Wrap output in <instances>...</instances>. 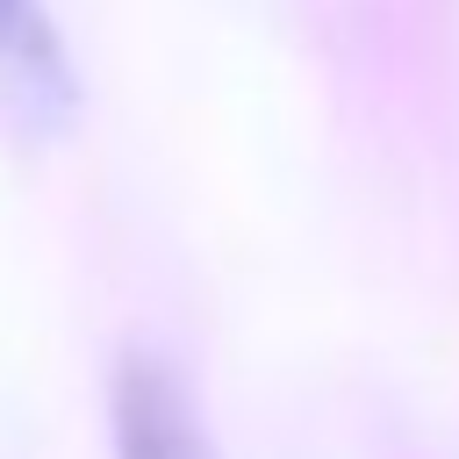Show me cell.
<instances>
[{
  "mask_svg": "<svg viewBox=\"0 0 459 459\" xmlns=\"http://www.w3.org/2000/svg\"><path fill=\"white\" fill-rule=\"evenodd\" d=\"M0 100L22 129H50L72 115V65L43 0H0Z\"/></svg>",
  "mask_w": 459,
  "mask_h": 459,
  "instance_id": "obj_2",
  "label": "cell"
},
{
  "mask_svg": "<svg viewBox=\"0 0 459 459\" xmlns=\"http://www.w3.org/2000/svg\"><path fill=\"white\" fill-rule=\"evenodd\" d=\"M115 459H215L186 387L158 359H122L115 373Z\"/></svg>",
  "mask_w": 459,
  "mask_h": 459,
  "instance_id": "obj_1",
  "label": "cell"
}]
</instances>
